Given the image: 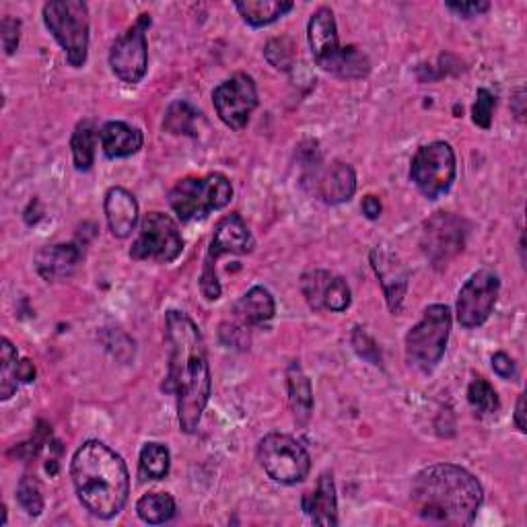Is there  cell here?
<instances>
[{
	"instance_id": "obj_12",
	"label": "cell",
	"mask_w": 527,
	"mask_h": 527,
	"mask_svg": "<svg viewBox=\"0 0 527 527\" xmlns=\"http://www.w3.org/2000/svg\"><path fill=\"white\" fill-rule=\"evenodd\" d=\"M215 110L225 126L241 132L258 108V89L250 75L235 73L213 91Z\"/></svg>"
},
{
	"instance_id": "obj_3",
	"label": "cell",
	"mask_w": 527,
	"mask_h": 527,
	"mask_svg": "<svg viewBox=\"0 0 527 527\" xmlns=\"http://www.w3.org/2000/svg\"><path fill=\"white\" fill-rule=\"evenodd\" d=\"M81 505L99 519L116 517L128 503L130 476L120 455L101 441L83 443L70 462Z\"/></svg>"
},
{
	"instance_id": "obj_43",
	"label": "cell",
	"mask_w": 527,
	"mask_h": 527,
	"mask_svg": "<svg viewBox=\"0 0 527 527\" xmlns=\"http://www.w3.org/2000/svg\"><path fill=\"white\" fill-rule=\"evenodd\" d=\"M515 425L521 433H525V394H519V400H517V408H515Z\"/></svg>"
},
{
	"instance_id": "obj_17",
	"label": "cell",
	"mask_w": 527,
	"mask_h": 527,
	"mask_svg": "<svg viewBox=\"0 0 527 527\" xmlns=\"http://www.w3.org/2000/svg\"><path fill=\"white\" fill-rule=\"evenodd\" d=\"M83 252L77 243H56L42 248L35 256V270L46 280V283H60L68 276H73Z\"/></svg>"
},
{
	"instance_id": "obj_18",
	"label": "cell",
	"mask_w": 527,
	"mask_h": 527,
	"mask_svg": "<svg viewBox=\"0 0 527 527\" xmlns=\"http://www.w3.org/2000/svg\"><path fill=\"white\" fill-rule=\"evenodd\" d=\"M301 507L305 515L318 525H336L338 523V497L336 484L330 472H324L313 490L303 495Z\"/></svg>"
},
{
	"instance_id": "obj_15",
	"label": "cell",
	"mask_w": 527,
	"mask_h": 527,
	"mask_svg": "<svg viewBox=\"0 0 527 527\" xmlns=\"http://www.w3.org/2000/svg\"><path fill=\"white\" fill-rule=\"evenodd\" d=\"M303 184L313 186V194L326 204H344L357 192V173L348 163L334 161L330 167L322 163L307 169Z\"/></svg>"
},
{
	"instance_id": "obj_25",
	"label": "cell",
	"mask_w": 527,
	"mask_h": 527,
	"mask_svg": "<svg viewBox=\"0 0 527 527\" xmlns=\"http://www.w3.org/2000/svg\"><path fill=\"white\" fill-rule=\"evenodd\" d=\"M326 73L346 81H359L371 73V62L369 56L357 46H342L338 56L326 68Z\"/></svg>"
},
{
	"instance_id": "obj_16",
	"label": "cell",
	"mask_w": 527,
	"mask_h": 527,
	"mask_svg": "<svg viewBox=\"0 0 527 527\" xmlns=\"http://www.w3.org/2000/svg\"><path fill=\"white\" fill-rule=\"evenodd\" d=\"M307 40H309V48H311L315 64H318L322 70H326L342 48L338 42V27H336L334 11L330 7H320L311 15L309 27H307Z\"/></svg>"
},
{
	"instance_id": "obj_6",
	"label": "cell",
	"mask_w": 527,
	"mask_h": 527,
	"mask_svg": "<svg viewBox=\"0 0 527 527\" xmlns=\"http://www.w3.org/2000/svg\"><path fill=\"white\" fill-rule=\"evenodd\" d=\"M256 248V239L239 215H227L215 227V235L210 239L208 252L204 258L202 274H200V291L208 301H217L223 293L219 276H217V262L225 254L245 256L252 254Z\"/></svg>"
},
{
	"instance_id": "obj_42",
	"label": "cell",
	"mask_w": 527,
	"mask_h": 527,
	"mask_svg": "<svg viewBox=\"0 0 527 527\" xmlns=\"http://www.w3.org/2000/svg\"><path fill=\"white\" fill-rule=\"evenodd\" d=\"M35 379V365L29 359L19 361V381L31 383Z\"/></svg>"
},
{
	"instance_id": "obj_24",
	"label": "cell",
	"mask_w": 527,
	"mask_h": 527,
	"mask_svg": "<svg viewBox=\"0 0 527 527\" xmlns=\"http://www.w3.org/2000/svg\"><path fill=\"white\" fill-rule=\"evenodd\" d=\"M235 9L245 23H250L252 27H264L285 17L295 9V5L287 3V0H243V3H235Z\"/></svg>"
},
{
	"instance_id": "obj_30",
	"label": "cell",
	"mask_w": 527,
	"mask_h": 527,
	"mask_svg": "<svg viewBox=\"0 0 527 527\" xmlns=\"http://www.w3.org/2000/svg\"><path fill=\"white\" fill-rule=\"evenodd\" d=\"M175 501L167 493H149L145 497H140L136 503V513L145 523L159 525L167 523L175 515Z\"/></svg>"
},
{
	"instance_id": "obj_35",
	"label": "cell",
	"mask_w": 527,
	"mask_h": 527,
	"mask_svg": "<svg viewBox=\"0 0 527 527\" xmlns=\"http://www.w3.org/2000/svg\"><path fill=\"white\" fill-rule=\"evenodd\" d=\"M350 301H353V295H350L346 280L342 276L332 274L330 283L326 287V293H324V309L340 313L350 307Z\"/></svg>"
},
{
	"instance_id": "obj_22",
	"label": "cell",
	"mask_w": 527,
	"mask_h": 527,
	"mask_svg": "<svg viewBox=\"0 0 527 527\" xmlns=\"http://www.w3.org/2000/svg\"><path fill=\"white\" fill-rule=\"evenodd\" d=\"M371 262H373V268L381 280L385 295H388L390 309L394 313H398L402 307L404 295H406V287H408V278H406L404 270L398 264H394L392 256H388L385 252H379V250H375L371 254Z\"/></svg>"
},
{
	"instance_id": "obj_19",
	"label": "cell",
	"mask_w": 527,
	"mask_h": 527,
	"mask_svg": "<svg viewBox=\"0 0 527 527\" xmlns=\"http://www.w3.org/2000/svg\"><path fill=\"white\" fill-rule=\"evenodd\" d=\"M105 219H108L110 231L118 239L132 235L138 223V202L126 188H110L105 194Z\"/></svg>"
},
{
	"instance_id": "obj_13",
	"label": "cell",
	"mask_w": 527,
	"mask_h": 527,
	"mask_svg": "<svg viewBox=\"0 0 527 527\" xmlns=\"http://www.w3.org/2000/svg\"><path fill=\"white\" fill-rule=\"evenodd\" d=\"M501 293V280L493 270H478L466 280L458 295V322L472 330L482 326L493 313Z\"/></svg>"
},
{
	"instance_id": "obj_31",
	"label": "cell",
	"mask_w": 527,
	"mask_h": 527,
	"mask_svg": "<svg viewBox=\"0 0 527 527\" xmlns=\"http://www.w3.org/2000/svg\"><path fill=\"white\" fill-rule=\"evenodd\" d=\"M468 402L482 416L495 414L501 408V400H499L495 388L486 379H482V377H478V379H474L470 383V388H468Z\"/></svg>"
},
{
	"instance_id": "obj_14",
	"label": "cell",
	"mask_w": 527,
	"mask_h": 527,
	"mask_svg": "<svg viewBox=\"0 0 527 527\" xmlns=\"http://www.w3.org/2000/svg\"><path fill=\"white\" fill-rule=\"evenodd\" d=\"M420 245L437 268L447 266L449 260L464 250L466 223L451 213H437L425 223Z\"/></svg>"
},
{
	"instance_id": "obj_33",
	"label": "cell",
	"mask_w": 527,
	"mask_h": 527,
	"mask_svg": "<svg viewBox=\"0 0 527 527\" xmlns=\"http://www.w3.org/2000/svg\"><path fill=\"white\" fill-rule=\"evenodd\" d=\"M17 501L27 515L38 517L44 511V497L38 480L33 476H23L17 486Z\"/></svg>"
},
{
	"instance_id": "obj_27",
	"label": "cell",
	"mask_w": 527,
	"mask_h": 527,
	"mask_svg": "<svg viewBox=\"0 0 527 527\" xmlns=\"http://www.w3.org/2000/svg\"><path fill=\"white\" fill-rule=\"evenodd\" d=\"M200 112L188 101H175L167 108L165 120H163V128L169 134L175 136H198V120H200Z\"/></svg>"
},
{
	"instance_id": "obj_9",
	"label": "cell",
	"mask_w": 527,
	"mask_h": 527,
	"mask_svg": "<svg viewBox=\"0 0 527 527\" xmlns=\"http://www.w3.org/2000/svg\"><path fill=\"white\" fill-rule=\"evenodd\" d=\"M455 173H458V161L445 140L420 147L410 163V180L429 200H437L451 190Z\"/></svg>"
},
{
	"instance_id": "obj_34",
	"label": "cell",
	"mask_w": 527,
	"mask_h": 527,
	"mask_svg": "<svg viewBox=\"0 0 527 527\" xmlns=\"http://www.w3.org/2000/svg\"><path fill=\"white\" fill-rule=\"evenodd\" d=\"M266 60L278 70H291L295 64V46L289 38L270 40L264 50Z\"/></svg>"
},
{
	"instance_id": "obj_41",
	"label": "cell",
	"mask_w": 527,
	"mask_h": 527,
	"mask_svg": "<svg viewBox=\"0 0 527 527\" xmlns=\"http://www.w3.org/2000/svg\"><path fill=\"white\" fill-rule=\"evenodd\" d=\"M361 210H363V215L371 221L379 219L381 217V200L377 196H365L363 198V204H361Z\"/></svg>"
},
{
	"instance_id": "obj_38",
	"label": "cell",
	"mask_w": 527,
	"mask_h": 527,
	"mask_svg": "<svg viewBox=\"0 0 527 527\" xmlns=\"http://www.w3.org/2000/svg\"><path fill=\"white\" fill-rule=\"evenodd\" d=\"M19 38H21V21L15 17H5L3 19V46L5 52L11 56L19 48Z\"/></svg>"
},
{
	"instance_id": "obj_5",
	"label": "cell",
	"mask_w": 527,
	"mask_h": 527,
	"mask_svg": "<svg viewBox=\"0 0 527 527\" xmlns=\"http://www.w3.org/2000/svg\"><path fill=\"white\" fill-rule=\"evenodd\" d=\"M44 23L62 46L70 66L81 68L89 56V7L83 0H50L44 5Z\"/></svg>"
},
{
	"instance_id": "obj_32",
	"label": "cell",
	"mask_w": 527,
	"mask_h": 527,
	"mask_svg": "<svg viewBox=\"0 0 527 527\" xmlns=\"http://www.w3.org/2000/svg\"><path fill=\"white\" fill-rule=\"evenodd\" d=\"M330 278H332V272L328 270H309L301 276V291L311 309L315 311L324 309V293H326Z\"/></svg>"
},
{
	"instance_id": "obj_4",
	"label": "cell",
	"mask_w": 527,
	"mask_h": 527,
	"mask_svg": "<svg viewBox=\"0 0 527 527\" xmlns=\"http://www.w3.org/2000/svg\"><path fill=\"white\" fill-rule=\"evenodd\" d=\"M167 200L180 221H200L233 200V186L223 173H208L202 178L190 175L169 190Z\"/></svg>"
},
{
	"instance_id": "obj_7",
	"label": "cell",
	"mask_w": 527,
	"mask_h": 527,
	"mask_svg": "<svg viewBox=\"0 0 527 527\" xmlns=\"http://www.w3.org/2000/svg\"><path fill=\"white\" fill-rule=\"evenodd\" d=\"M451 311L447 305H431L406 334V359L418 371H433L445 355L451 334Z\"/></svg>"
},
{
	"instance_id": "obj_26",
	"label": "cell",
	"mask_w": 527,
	"mask_h": 527,
	"mask_svg": "<svg viewBox=\"0 0 527 527\" xmlns=\"http://www.w3.org/2000/svg\"><path fill=\"white\" fill-rule=\"evenodd\" d=\"M99 132L91 120H83L77 124L73 138H70V151H73V161L79 171H89L95 161V145Z\"/></svg>"
},
{
	"instance_id": "obj_36",
	"label": "cell",
	"mask_w": 527,
	"mask_h": 527,
	"mask_svg": "<svg viewBox=\"0 0 527 527\" xmlns=\"http://www.w3.org/2000/svg\"><path fill=\"white\" fill-rule=\"evenodd\" d=\"M497 105V97L490 93L488 89H478L476 93V103L472 108V120L476 126L488 130L490 124H493V112Z\"/></svg>"
},
{
	"instance_id": "obj_20",
	"label": "cell",
	"mask_w": 527,
	"mask_h": 527,
	"mask_svg": "<svg viewBox=\"0 0 527 527\" xmlns=\"http://www.w3.org/2000/svg\"><path fill=\"white\" fill-rule=\"evenodd\" d=\"M101 149L108 159H126L143 149V132L126 122H108L99 130Z\"/></svg>"
},
{
	"instance_id": "obj_8",
	"label": "cell",
	"mask_w": 527,
	"mask_h": 527,
	"mask_svg": "<svg viewBox=\"0 0 527 527\" xmlns=\"http://www.w3.org/2000/svg\"><path fill=\"white\" fill-rule=\"evenodd\" d=\"M258 462L268 478L289 486L303 482L311 472L309 451L285 433H270L258 443Z\"/></svg>"
},
{
	"instance_id": "obj_37",
	"label": "cell",
	"mask_w": 527,
	"mask_h": 527,
	"mask_svg": "<svg viewBox=\"0 0 527 527\" xmlns=\"http://www.w3.org/2000/svg\"><path fill=\"white\" fill-rule=\"evenodd\" d=\"M353 346H355V350L359 353V357H363L365 361H369L375 367L381 365L379 348H377L375 340L363 328H357L355 330V334H353Z\"/></svg>"
},
{
	"instance_id": "obj_29",
	"label": "cell",
	"mask_w": 527,
	"mask_h": 527,
	"mask_svg": "<svg viewBox=\"0 0 527 527\" xmlns=\"http://www.w3.org/2000/svg\"><path fill=\"white\" fill-rule=\"evenodd\" d=\"M19 385V355L9 338L0 340V400H11Z\"/></svg>"
},
{
	"instance_id": "obj_2",
	"label": "cell",
	"mask_w": 527,
	"mask_h": 527,
	"mask_svg": "<svg viewBox=\"0 0 527 527\" xmlns=\"http://www.w3.org/2000/svg\"><path fill=\"white\" fill-rule=\"evenodd\" d=\"M410 501L416 515L425 521L472 525L482 507L484 490L466 468L435 464L414 476Z\"/></svg>"
},
{
	"instance_id": "obj_1",
	"label": "cell",
	"mask_w": 527,
	"mask_h": 527,
	"mask_svg": "<svg viewBox=\"0 0 527 527\" xmlns=\"http://www.w3.org/2000/svg\"><path fill=\"white\" fill-rule=\"evenodd\" d=\"M165 340L169 344V367L163 390L175 396L180 429L192 435L198 431L213 392L204 338L184 311L171 309L165 313Z\"/></svg>"
},
{
	"instance_id": "obj_28",
	"label": "cell",
	"mask_w": 527,
	"mask_h": 527,
	"mask_svg": "<svg viewBox=\"0 0 527 527\" xmlns=\"http://www.w3.org/2000/svg\"><path fill=\"white\" fill-rule=\"evenodd\" d=\"M171 468V455L169 449L161 443H147L140 449L138 470L143 480H163L167 478Z\"/></svg>"
},
{
	"instance_id": "obj_21",
	"label": "cell",
	"mask_w": 527,
	"mask_h": 527,
	"mask_svg": "<svg viewBox=\"0 0 527 527\" xmlns=\"http://www.w3.org/2000/svg\"><path fill=\"white\" fill-rule=\"evenodd\" d=\"M276 313L274 297L264 287H254L235 303V315L243 326H266Z\"/></svg>"
},
{
	"instance_id": "obj_23",
	"label": "cell",
	"mask_w": 527,
	"mask_h": 527,
	"mask_svg": "<svg viewBox=\"0 0 527 527\" xmlns=\"http://www.w3.org/2000/svg\"><path fill=\"white\" fill-rule=\"evenodd\" d=\"M287 385H289V402L293 408L295 423L307 425L313 412V392H311V383L299 363H291L287 371Z\"/></svg>"
},
{
	"instance_id": "obj_10",
	"label": "cell",
	"mask_w": 527,
	"mask_h": 527,
	"mask_svg": "<svg viewBox=\"0 0 527 527\" xmlns=\"http://www.w3.org/2000/svg\"><path fill=\"white\" fill-rule=\"evenodd\" d=\"M184 252V237L169 215L149 213L140 221L138 237L130 248V258L138 262L171 264Z\"/></svg>"
},
{
	"instance_id": "obj_39",
	"label": "cell",
	"mask_w": 527,
	"mask_h": 527,
	"mask_svg": "<svg viewBox=\"0 0 527 527\" xmlns=\"http://www.w3.org/2000/svg\"><path fill=\"white\" fill-rule=\"evenodd\" d=\"M447 9L453 11L455 15H460L464 19H470V17H478L482 13H486L490 9L488 3H447Z\"/></svg>"
},
{
	"instance_id": "obj_11",
	"label": "cell",
	"mask_w": 527,
	"mask_h": 527,
	"mask_svg": "<svg viewBox=\"0 0 527 527\" xmlns=\"http://www.w3.org/2000/svg\"><path fill=\"white\" fill-rule=\"evenodd\" d=\"M151 27V15H140L114 42L110 50L112 73L128 85H136L145 79L149 68V44L147 29Z\"/></svg>"
},
{
	"instance_id": "obj_40",
	"label": "cell",
	"mask_w": 527,
	"mask_h": 527,
	"mask_svg": "<svg viewBox=\"0 0 527 527\" xmlns=\"http://www.w3.org/2000/svg\"><path fill=\"white\" fill-rule=\"evenodd\" d=\"M493 369L499 377L503 379H515L517 377V369H515V363L513 359L507 355V353H497L493 355Z\"/></svg>"
}]
</instances>
